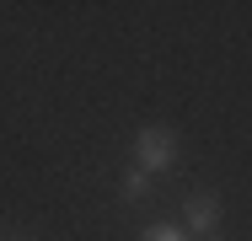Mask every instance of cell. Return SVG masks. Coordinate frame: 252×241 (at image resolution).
<instances>
[{"instance_id":"cell-4","label":"cell","mask_w":252,"mask_h":241,"mask_svg":"<svg viewBox=\"0 0 252 241\" xmlns=\"http://www.w3.org/2000/svg\"><path fill=\"white\" fill-rule=\"evenodd\" d=\"M145 188H151L145 172H129V177H124V198H145Z\"/></svg>"},{"instance_id":"cell-1","label":"cell","mask_w":252,"mask_h":241,"mask_svg":"<svg viewBox=\"0 0 252 241\" xmlns=\"http://www.w3.org/2000/svg\"><path fill=\"white\" fill-rule=\"evenodd\" d=\"M134 155H140V172H145V177H151V172H172V166H177V134L161 129V123H151V129L134 134Z\"/></svg>"},{"instance_id":"cell-3","label":"cell","mask_w":252,"mask_h":241,"mask_svg":"<svg viewBox=\"0 0 252 241\" xmlns=\"http://www.w3.org/2000/svg\"><path fill=\"white\" fill-rule=\"evenodd\" d=\"M140 241H188V236H183V225H145Z\"/></svg>"},{"instance_id":"cell-2","label":"cell","mask_w":252,"mask_h":241,"mask_svg":"<svg viewBox=\"0 0 252 241\" xmlns=\"http://www.w3.org/2000/svg\"><path fill=\"white\" fill-rule=\"evenodd\" d=\"M215 225H220V198L193 193V198L183 204V231H215Z\"/></svg>"}]
</instances>
